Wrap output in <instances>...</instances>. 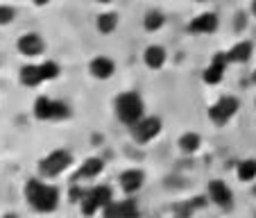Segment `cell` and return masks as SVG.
Returning a JSON list of instances; mask_svg holds the SVG:
<instances>
[{
	"label": "cell",
	"instance_id": "obj_1",
	"mask_svg": "<svg viewBox=\"0 0 256 218\" xmlns=\"http://www.w3.org/2000/svg\"><path fill=\"white\" fill-rule=\"evenodd\" d=\"M25 200H28L30 209L36 213H52L57 211L59 200H62V193L54 184H48L41 177H30L25 182Z\"/></svg>",
	"mask_w": 256,
	"mask_h": 218
},
{
	"label": "cell",
	"instance_id": "obj_2",
	"mask_svg": "<svg viewBox=\"0 0 256 218\" xmlns=\"http://www.w3.org/2000/svg\"><path fill=\"white\" fill-rule=\"evenodd\" d=\"M114 114L122 125L132 127L145 116V102L136 91H125L114 100Z\"/></svg>",
	"mask_w": 256,
	"mask_h": 218
},
{
	"label": "cell",
	"instance_id": "obj_3",
	"mask_svg": "<svg viewBox=\"0 0 256 218\" xmlns=\"http://www.w3.org/2000/svg\"><path fill=\"white\" fill-rule=\"evenodd\" d=\"M70 166H72V155L68 150H64V148H57V150H50L39 161V175L46 179H54L66 173Z\"/></svg>",
	"mask_w": 256,
	"mask_h": 218
},
{
	"label": "cell",
	"instance_id": "obj_4",
	"mask_svg": "<svg viewBox=\"0 0 256 218\" xmlns=\"http://www.w3.org/2000/svg\"><path fill=\"white\" fill-rule=\"evenodd\" d=\"M238 109H240V100H238V98L222 96V98H218V100L208 107L206 114H208V121H211L213 125L222 127V125H227L234 116H236Z\"/></svg>",
	"mask_w": 256,
	"mask_h": 218
},
{
	"label": "cell",
	"instance_id": "obj_5",
	"mask_svg": "<svg viewBox=\"0 0 256 218\" xmlns=\"http://www.w3.org/2000/svg\"><path fill=\"white\" fill-rule=\"evenodd\" d=\"M161 130H164V123H161L159 116H143L138 123H134V125L130 127L132 139L140 145L154 141L156 136L161 134Z\"/></svg>",
	"mask_w": 256,
	"mask_h": 218
},
{
	"label": "cell",
	"instance_id": "obj_6",
	"mask_svg": "<svg viewBox=\"0 0 256 218\" xmlns=\"http://www.w3.org/2000/svg\"><path fill=\"white\" fill-rule=\"evenodd\" d=\"M16 50L28 59H36L39 55L46 53V41L39 32H25L16 41Z\"/></svg>",
	"mask_w": 256,
	"mask_h": 218
},
{
	"label": "cell",
	"instance_id": "obj_7",
	"mask_svg": "<svg viewBox=\"0 0 256 218\" xmlns=\"http://www.w3.org/2000/svg\"><path fill=\"white\" fill-rule=\"evenodd\" d=\"M206 200L213 202L216 207H222L229 209L234 204V193H232V186L222 179H211L206 186Z\"/></svg>",
	"mask_w": 256,
	"mask_h": 218
},
{
	"label": "cell",
	"instance_id": "obj_8",
	"mask_svg": "<svg viewBox=\"0 0 256 218\" xmlns=\"http://www.w3.org/2000/svg\"><path fill=\"white\" fill-rule=\"evenodd\" d=\"M218 25H220L218 14H213V12H202V14H198L195 19H190L188 32L195 34V37H204V34H213V32H216Z\"/></svg>",
	"mask_w": 256,
	"mask_h": 218
},
{
	"label": "cell",
	"instance_id": "obj_9",
	"mask_svg": "<svg viewBox=\"0 0 256 218\" xmlns=\"http://www.w3.org/2000/svg\"><path fill=\"white\" fill-rule=\"evenodd\" d=\"M114 73H116V62L112 57H106V55H98V57H93L88 62V75L93 80L104 82V80L114 78Z\"/></svg>",
	"mask_w": 256,
	"mask_h": 218
},
{
	"label": "cell",
	"instance_id": "obj_10",
	"mask_svg": "<svg viewBox=\"0 0 256 218\" xmlns=\"http://www.w3.org/2000/svg\"><path fill=\"white\" fill-rule=\"evenodd\" d=\"M118 184H120V189L125 191L127 195H134V193H138V191L143 189L145 173L140 168H127V170H122V173L118 175Z\"/></svg>",
	"mask_w": 256,
	"mask_h": 218
},
{
	"label": "cell",
	"instance_id": "obj_11",
	"mask_svg": "<svg viewBox=\"0 0 256 218\" xmlns=\"http://www.w3.org/2000/svg\"><path fill=\"white\" fill-rule=\"evenodd\" d=\"M102 170H104V161H102L100 157H86V159L80 164V168H78V173H75V177H72V182H82V179L91 182V179L100 177Z\"/></svg>",
	"mask_w": 256,
	"mask_h": 218
},
{
	"label": "cell",
	"instance_id": "obj_12",
	"mask_svg": "<svg viewBox=\"0 0 256 218\" xmlns=\"http://www.w3.org/2000/svg\"><path fill=\"white\" fill-rule=\"evenodd\" d=\"M166 62H168V50H166L164 46L152 44L143 50V64L150 68V71H159V68H164Z\"/></svg>",
	"mask_w": 256,
	"mask_h": 218
},
{
	"label": "cell",
	"instance_id": "obj_13",
	"mask_svg": "<svg viewBox=\"0 0 256 218\" xmlns=\"http://www.w3.org/2000/svg\"><path fill=\"white\" fill-rule=\"evenodd\" d=\"M18 82L23 84L25 89H36L44 84V75H41L39 64H25L18 71Z\"/></svg>",
	"mask_w": 256,
	"mask_h": 218
},
{
	"label": "cell",
	"instance_id": "obj_14",
	"mask_svg": "<svg viewBox=\"0 0 256 218\" xmlns=\"http://www.w3.org/2000/svg\"><path fill=\"white\" fill-rule=\"evenodd\" d=\"M254 55V46L252 41H236L232 48L227 50V57H229V64H247Z\"/></svg>",
	"mask_w": 256,
	"mask_h": 218
},
{
	"label": "cell",
	"instance_id": "obj_15",
	"mask_svg": "<svg viewBox=\"0 0 256 218\" xmlns=\"http://www.w3.org/2000/svg\"><path fill=\"white\" fill-rule=\"evenodd\" d=\"M200 148H202V134H198V132H184V134H179L177 150L182 152V155H195V152H200Z\"/></svg>",
	"mask_w": 256,
	"mask_h": 218
},
{
	"label": "cell",
	"instance_id": "obj_16",
	"mask_svg": "<svg viewBox=\"0 0 256 218\" xmlns=\"http://www.w3.org/2000/svg\"><path fill=\"white\" fill-rule=\"evenodd\" d=\"M52 107H54V98L39 96L32 102L34 118H36V121H52Z\"/></svg>",
	"mask_w": 256,
	"mask_h": 218
},
{
	"label": "cell",
	"instance_id": "obj_17",
	"mask_svg": "<svg viewBox=\"0 0 256 218\" xmlns=\"http://www.w3.org/2000/svg\"><path fill=\"white\" fill-rule=\"evenodd\" d=\"M224 73H227V66H224V64L211 62L202 71V82L206 84V87H218V84L224 80Z\"/></svg>",
	"mask_w": 256,
	"mask_h": 218
},
{
	"label": "cell",
	"instance_id": "obj_18",
	"mask_svg": "<svg viewBox=\"0 0 256 218\" xmlns=\"http://www.w3.org/2000/svg\"><path fill=\"white\" fill-rule=\"evenodd\" d=\"M116 28H118V14L116 12H102V14L96 19V30L100 34H104V37L114 34Z\"/></svg>",
	"mask_w": 256,
	"mask_h": 218
},
{
	"label": "cell",
	"instance_id": "obj_19",
	"mask_svg": "<svg viewBox=\"0 0 256 218\" xmlns=\"http://www.w3.org/2000/svg\"><path fill=\"white\" fill-rule=\"evenodd\" d=\"M164 25H166V14H164L161 10L145 12V16H143V28H145V32H159Z\"/></svg>",
	"mask_w": 256,
	"mask_h": 218
},
{
	"label": "cell",
	"instance_id": "obj_20",
	"mask_svg": "<svg viewBox=\"0 0 256 218\" xmlns=\"http://www.w3.org/2000/svg\"><path fill=\"white\" fill-rule=\"evenodd\" d=\"M236 177L240 182H256V159H242L236 166Z\"/></svg>",
	"mask_w": 256,
	"mask_h": 218
},
{
	"label": "cell",
	"instance_id": "obj_21",
	"mask_svg": "<svg viewBox=\"0 0 256 218\" xmlns=\"http://www.w3.org/2000/svg\"><path fill=\"white\" fill-rule=\"evenodd\" d=\"M88 193H91L93 198L98 200V204H100L102 209H104L109 202H114V189H112V186H106V184L88 186Z\"/></svg>",
	"mask_w": 256,
	"mask_h": 218
},
{
	"label": "cell",
	"instance_id": "obj_22",
	"mask_svg": "<svg viewBox=\"0 0 256 218\" xmlns=\"http://www.w3.org/2000/svg\"><path fill=\"white\" fill-rule=\"evenodd\" d=\"M39 68H41V75H44V82H52V80H57L62 75V66L57 62H52V59L41 62Z\"/></svg>",
	"mask_w": 256,
	"mask_h": 218
},
{
	"label": "cell",
	"instance_id": "obj_23",
	"mask_svg": "<svg viewBox=\"0 0 256 218\" xmlns=\"http://www.w3.org/2000/svg\"><path fill=\"white\" fill-rule=\"evenodd\" d=\"M80 211H82V216H84V218H93L96 213H100V211H102V207L98 204V200L93 198L91 193H86V195H84V200L80 202Z\"/></svg>",
	"mask_w": 256,
	"mask_h": 218
},
{
	"label": "cell",
	"instance_id": "obj_24",
	"mask_svg": "<svg viewBox=\"0 0 256 218\" xmlns=\"http://www.w3.org/2000/svg\"><path fill=\"white\" fill-rule=\"evenodd\" d=\"M70 114H72L70 105H68V102H64V100H57V98H54V107H52V121H54V123H59V121H66V118H70Z\"/></svg>",
	"mask_w": 256,
	"mask_h": 218
},
{
	"label": "cell",
	"instance_id": "obj_25",
	"mask_svg": "<svg viewBox=\"0 0 256 218\" xmlns=\"http://www.w3.org/2000/svg\"><path fill=\"white\" fill-rule=\"evenodd\" d=\"M120 218H140V209L136 204V200H120Z\"/></svg>",
	"mask_w": 256,
	"mask_h": 218
},
{
	"label": "cell",
	"instance_id": "obj_26",
	"mask_svg": "<svg viewBox=\"0 0 256 218\" xmlns=\"http://www.w3.org/2000/svg\"><path fill=\"white\" fill-rule=\"evenodd\" d=\"M86 193H88V186H84L82 182H72L70 189H68V200H70V202H75V204H80Z\"/></svg>",
	"mask_w": 256,
	"mask_h": 218
},
{
	"label": "cell",
	"instance_id": "obj_27",
	"mask_svg": "<svg viewBox=\"0 0 256 218\" xmlns=\"http://www.w3.org/2000/svg\"><path fill=\"white\" fill-rule=\"evenodd\" d=\"M16 19V10L12 5H0V28H7V25H12Z\"/></svg>",
	"mask_w": 256,
	"mask_h": 218
},
{
	"label": "cell",
	"instance_id": "obj_28",
	"mask_svg": "<svg viewBox=\"0 0 256 218\" xmlns=\"http://www.w3.org/2000/svg\"><path fill=\"white\" fill-rule=\"evenodd\" d=\"M100 213H102V218H120V202H118V200H114V202L106 204Z\"/></svg>",
	"mask_w": 256,
	"mask_h": 218
},
{
	"label": "cell",
	"instance_id": "obj_29",
	"mask_svg": "<svg viewBox=\"0 0 256 218\" xmlns=\"http://www.w3.org/2000/svg\"><path fill=\"white\" fill-rule=\"evenodd\" d=\"M34 7H46V5H50V0H30Z\"/></svg>",
	"mask_w": 256,
	"mask_h": 218
},
{
	"label": "cell",
	"instance_id": "obj_30",
	"mask_svg": "<svg viewBox=\"0 0 256 218\" xmlns=\"http://www.w3.org/2000/svg\"><path fill=\"white\" fill-rule=\"evenodd\" d=\"M250 12H252V16L256 19V0H252V5H250Z\"/></svg>",
	"mask_w": 256,
	"mask_h": 218
},
{
	"label": "cell",
	"instance_id": "obj_31",
	"mask_svg": "<svg viewBox=\"0 0 256 218\" xmlns=\"http://www.w3.org/2000/svg\"><path fill=\"white\" fill-rule=\"evenodd\" d=\"M96 3H100V5H112L114 0H96Z\"/></svg>",
	"mask_w": 256,
	"mask_h": 218
},
{
	"label": "cell",
	"instance_id": "obj_32",
	"mask_svg": "<svg viewBox=\"0 0 256 218\" xmlns=\"http://www.w3.org/2000/svg\"><path fill=\"white\" fill-rule=\"evenodd\" d=\"M0 218H18V216H16V213H12V211H10V213H5V216H0Z\"/></svg>",
	"mask_w": 256,
	"mask_h": 218
},
{
	"label": "cell",
	"instance_id": "obj_33",
	"mask_svg": "<svg viewBox=\"0 0 256 218\" xmlns=\"http://www.w3.org/2000/svg\"><path fill=\"white\" fill-rule=\"evenodd\" d=\"M252 82L256 84V68H254V73H252Z\"/></svg>",
	"mask_w": 256,
	"mask_h": 218
},
{
	"label": "cell",
	"instance_id": "obj_34",
	"mask_svg": "<svg viewBox=\"0 0 256 218\" xmlns=\"http://www.w3.org/2000/svg\"><path fill=\"white\" fill-rule=\"evenodd\" d=\"M172 218H186V216H182V213H177V216H172Z\"/></svg>",
	"mask_w": 256,
	"mask_h": 218
},
{
	"label": "cell",
	"instance_id": "obj_35",
	"mask_svg": "<svg viewBox=\"0 0 256 218\" xmlns=\"http://www.w3.org/2000/svg\"><path fill=\"white\" fill-rule=\"evenodd\" d=\"M195 3H208V0H195Z\"/></svg>",
	"mask_w": 256,
	"mask_h": 218
},
{
	"label": "cell",
	"instance_id": "obj_36",
	"mask_svg": "<svg viewBox=\"0 0 256 218\" xmlns=\"http://www.w3.org/2000/svg\"><path fill=\"white\" fill-rule=\"evenodd\" d=\"M254 109H256V100H254Z\"/></svg>",
	"mask_w": 256,
	"mask_h": 218
},
{
	"label": "cell",
	"instance_id": "obj_37",
	"mask_svg": "<svg viewBox=\"0 0 256 218\" xmlns=\"http://www.w3.org/2000/svg\"><path fill=\"white\" fill-rule=\"evenodd\" d=\"M0 64H2V59H0Z\"/></svg>",
	"mask_w": 256,
	"mask_h": 218
}]
</instances>
